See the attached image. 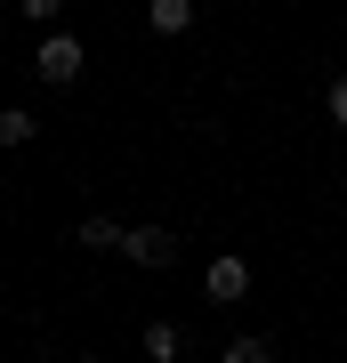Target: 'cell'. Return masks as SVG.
Returning a JSON list of instances; mask_svg holds the SVG:
<instances>
[{"label":"cell","mask_w":347,"mask_h":363,"mask_svg":"<svg viewBox=\"0 0 347 363\" xmlns=\"http://www.w3.org/2000/svg\"><path fill=\"white\" fill-rule=\"evenodd\" d=\"M202 291H210V298H243V291H250V267H243V259H210Z\"/></svg>","instance_id":"3"},{"label":"cell","mask_w":347,"mask_h":363,"mask_svg":"<svg viewBox=\"0 0 347 363\" xmlns=\"http://www.w3.org/2000/svg\"><path fill=\"white\" fill-rule=\"evenodd\" d=\"M145 355H154V363L178 355V323H145Z\"/></svg>","instance_id":"6"},{"label":"cell","mask_w":347,"mask_h":363,"mask_svg":"<svg viewBox=\"0 0 347 363\" xmlns=\"http://www.w3.org/2000/svg\"><path fill=\"white\" fill-rule=\"evenodd\" d=\"M57 9H65V0H25V16H33V25H57Z\"/></svg>","instance_id":"8"},{"label":"cell","mask_w":347,"mask_h":363,"mask_svg":"<svg viewBox=\"0 0 347 363\" xmlns=\"http://www.w3.org/2000/svg\"><path fill=\"white\" fill-rule=\"evenodd\" d=\"M121 250H129L138 267H170V259H178V242H170L162 226H129V234H121Z\"/></svg>","instance_id":"2"},{"label":"cell","mask_w":347,"mask_h":363,"mask_svg":"<svg viewBox=\"0 0 347 363\" xmlns=\"http://www.w3.org/2000/svg\"><path fill=\"white\" fill-rule=\"evenodd\" d=\"M194 25V0H154V33H186Z\"/></svg>","instance_id":"4"},{"label":"cell","mask_w":347,"mask_h":363,"mask_svg":"<svg viewBox=\"0 0 347 363\" xmlns=\"http://www.w3.org/2000/svg\"><path fill=\"white\" fill-rule=\"evenodd\" d=\"M331 121L347 130V81H331Z\"/></svg>","instance_id":"9"},{"label":"cell","mask_w":347,"mask_h":363,"mask_svg":"<svg viewBox=\"0 0 347 363\" xmlns=\"http://www.w3.org/2000/svg\"><path fill=\"white\" fill-rule=\"evenodd\" d=\"M33 65H40V81H73V73H81V40H73V33H49V40L33 49Z\"/></svg>","instance_id":"1"},{"label":"cell","mask_w":347,"mask_h":363,"mask_svg":"<svg viewBox=\"0 0 347 363\" xmlns=\"http://www.w3.org/2000/svg\"><path fill=\"white\" fill-rule=\"evenodd\" d=\"M275 347H267V339H258V331H243V339H234V347H226V363H267Z\"/></svg>","instance_id":"7"},{"label":"cell","mask_w":347,"mask_h":363,"mask_svg":"<svg viewBox=\"0 0 347 363\" xmlns=\"http://www.w3.org/2000/svg\"><path fill=\"white\" fill-rule=\"evenodd\" d=\"M73 242H89V250H121V226H114V218H81Z\"/></svg>","instance_id":"5"}]
</instances>
